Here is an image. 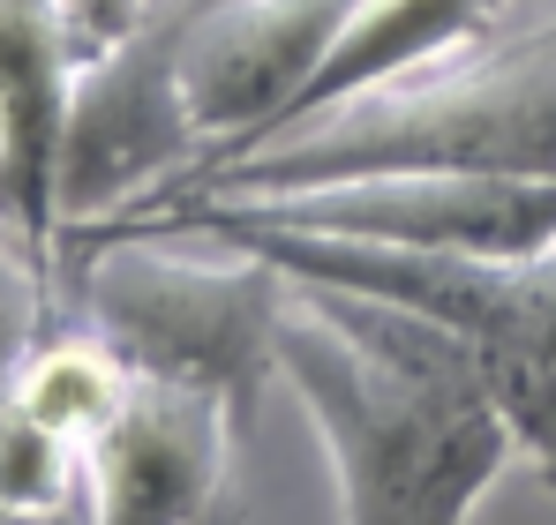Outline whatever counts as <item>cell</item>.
I'll use <instances>...</instances> for the list:
<instances>
[{
    "label": "cell",
    "instance_id": "10",
    "mask_svg": "<svg viewBox=\"0 0 556 525\" xmlns=\"http://www.w3.org/2000/svg\"><path fill=\"white\" fill-rule=\"evenodd\" d=\"M0 503L53 525H84V450L30 421L8 390H0Z\"/></svg>",
    "mask_w": 556,
    "mask_h": 525
},
{
    "label": "cell",
    "instance_id": "2",
    "mask_svg": "<svg viewBox=\"0 0 556 525\" xmlns=\"http://www.w3.org/2000/svg\"><path fill=\"white\" fill-rule=\"evenodd\" d=\"M369 174H549L556 180V15L519 23V30H481L459 53L391 76V84L339 98L286 136L195 166V174L151 188L143 210L174 203H256V195H293V188H331V180ZM98 218V226H113Z\"/></svg>",
    "mask_w": 556,
    "mask_h": 525
},
{
    "label": "cell",
    "instance_id": "6",
    "mask_svg": "<svg viewBox=\"0 0 556 525\" xmlns=\"http://www.w3.org/2000/svg\"><path fill=\"white\" fill-rule=\"evenodd\" d=\"M241 421L181 383L136 375L84 443V525H249L233 503Z\"/></svg>",
    "mask_w": 556,
    "mask_h": 525
},
{
    "label": "cell",
    "instance_id": "13",
    "mask_svg": "<svg viewBox=\"0 0 556 525\" xmlns=\"http://www.w3.org/2000/svg\"><path fill=\"white\" fill-rule=\"evenodd\" d=\"M0 525H53V518H30V511H15V503H0Z\"/></svg>",
    "mask_w": 556,
    "mask_h": 525
},
{
    "label": "cell",
    "instance_id": "9",
    "mask_svg": "<svg viewBox=\"0 0 556 525\" xmlns=\"http://www.w3.org/2000/svg\"><path fill=\"white\" fill-rule=\"evenodd\" d=\"M128 383H136V368L105 346L84 316H68V323H53V331L30 346V360H23L15 383H8V398H15L30 421H46L53 436H68L84 450V443L121 413Z\"/></svg>",
    "mask_w": 556,
    "mask_h": 525
},
{
    "label": "cell",
    "instance_id": "11",
    "mask_svg": "<svg viewBox=\"0 0 556 525\" xmlns=\"http://www.w3.org/2000/svg\"><path fill=\"white\" fill-rule=\"evenodd\" d=\"M68 323V293H61V262L46 256L15 218H0V390L15 383V368L30 346Z\"/></svg>",
    "mask_w": 556,
    "mask_h": 525
},
{
    "label": "cell",
    "instance_id": "1",
    "mask_svg": "<svg viewBox=\"0 0 556 525\" xmlns=\"http://www.w3.org/2000/svg\"><path fill=\"white\" fill-rule=\"evenodd\" d=\"M278 383L331 450L339 525H466L519 458L481 360L383 293L293 278Z\"/></svg>",
    "mask_w": 556,
    "mask_h": 525
},
{
    "label": "cell",
    "instance_id": "3",
    "mask_svg": "<svg viewBox=\"0 0 556 525\" xmlns=\"http://www.w3.org/2000/svg\"><path fill=\"white\" fill-rule=\"evenodd\" d=\"M98 241H226V248L271 256L293 278L383 293V300L444 323L481 360V375L519 436V458L556 496V248H542V256H437V248L278 226V218L233 210V203H174V210L121 218V226H76V233H61V256L98 248Z\"/></svg>",
    "mask_w": 556,
    "mask_h": 525
},
{
    "label": "cell",
    "instance_id": "5",
    "mask_svg": "<svg viewBox=\"0 0 556 525\" xmlns=\"http://www.w3.org/2000/svg\"><path fill=\"white\" fill-rule=\"evenodd\" d=\"M233 210H256L278 226H316V233H354V241H391V248H437V256H542V248H556L549 174H369L331 180V188H293V195H256Z\"/></svg>",
    "mask_w": 556,
    "mask_h": 525
},
{
    "label": "cell",
    "instance_id": "7",
    "mask_svg": "<svg viewBox=\"0 0 556 525\" xmlns=\"http://www.w3.org/2000/svg\"><path fill=\"white\" fill-rule=\"evenodd\" d=\"M76 90V46L53 0H0V158L8 218L61 262V128Z\"/></svg>",
    "mask_w": 556,
    "mask_h": 525
},
{
    "label": "cell",
    "instance_id": "4",
    "mask_svg": "<svg viewBox=\"0 0 556 525\" xmlns=\"http://www.w3.org/2000/svg\"><path fill=\"white\" fill-rule=\"evenodd\" d=\"M211 248L218 256H181L174 241H98L61 256V293L68 316H84L136 375L218 398L249 436L278 383L293 270L226 241Z\"/></svg>",
    "mask_w": 556,
    "mask_h": 525
},
{
    "label": "cell",
    "instance_id": "12",
    "mask_svg": "<svg viewBox=\"0 0 556 525\" xmlns=\"http://www.w3.org/2000/svg\"><path fill=\"white\" fill-rule=\"evenodd\" d=\"M61 8V23H68V46H76V68L98 61L105 46H121L136 23H143V8L151 0H53Z\"/></svg>",
    "mask_w": 556,
    "mask_h": 525
},
{
    "label": "cell",
    "instance_id": "14",
    "mask_svg": "<svg viewBox=\"0 0 556 525\" xmlns=\"http://www.w3.org/2000/svg\"><path fill=\"white\" fill-rule=\"evenodd\" d=\"M0 218H8V158H0Z\"/></svg>",
    "mask_w": 556,
    "mask_h": 525
},
{
    "label": "cell",
    "instance_id": "8",
    "mask_svg": "<svg viewBox=\"0 0 556 525\" xmlns=\"http://www.w3.org/2000/svg\"><path fill=\"white\" fill-rule=\"evenodd\" d=\"M496 8H504V0H354L346 23H339V38H331V53H324V68L308 76V90L293 98V113L278 120L271 136H286L293 120H308V113H324V105H339V98H362V90L391 84V76H414V68H429V61L459 53L466 38L496 30ZM271 136H264V143H271ZM249 151H256V143H249ZM233 158H241V151H233Z\"/></svg>",
    "mask_w": 556,
    "mask_h": 525
}]
</instances>
